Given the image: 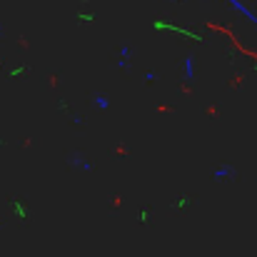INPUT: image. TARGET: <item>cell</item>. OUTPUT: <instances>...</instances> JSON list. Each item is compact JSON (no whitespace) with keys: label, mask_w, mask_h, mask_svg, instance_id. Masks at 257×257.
<instances>
[{"label":"cell","mask_w":257,"mask_h":257,"mask_svg":"<svg viewBox=\"0 0 257 257\" xmlns=\"http://www.w3.org/2000/svg\"><path fill=\"white\" fill-rule=\"evenodd\" d=\"M227 3H230V5H232V8H235V10H237V13L245 18V20H250V23L257 28V15L250 10V8H247V5H245V3H240V0H227Z\"/></svg>","instance_id":"1"},{"label":"cell","mask_w":257,"mask_h":257,"mask_svg":"<svg viewBox=\"0 0 257 257\" xmlns=\"http://www.w3.org/2000/svg\"><path fill=\"white\" fill-rule=\"evenodd\" d=\"M182 70H185V78H192V75H195V63H192V58H185V60H182Z\"/></svg>","instance_id":"2"},{"label":"cell","mask_w":257,"mask_h":257,"mask_svg":"<svg viewBox=\"0 0 257 257\" xmlns=\"http://www.w3.org/2000/svg\"><path fill=\"white\" fill-rule=\"evenodd\" d=\"M95 107L107 110V107H110V100H107V97H102V95H97V97H95Z\"/></svg>","instance_id":"3"},{"label":"cell","mask_w":257,"mask_h":257,"mask_svg":"<svg viewBox=\"0 0 257 257\" xmlns=\"http://www.w3.org/2000/svg\"><path fill=\"white\" fill-rule=\"evenodd\" d=\"M0 227H3V222H0Z\"/></svg>","instance_id":"4"}]
</instances>
